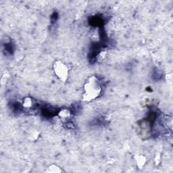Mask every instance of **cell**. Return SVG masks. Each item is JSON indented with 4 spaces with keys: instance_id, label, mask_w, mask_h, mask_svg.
<instances>
[{
    "instance_id": "1",
    "label": "cell",
    "mask_w": 173,
    "mask_h": 173,
    "mask_svg": "<svg viewBox=\"0 0 173 173\" xmlns=\"http://www.w3.org/2000/svg\"><path fill=\"white\" fill-rule=\"evenodd\" d=\"M102 91L99 79L95 76H91L84 85L83 100L85 102H91L98 98Z\"/></svg>"
},
{
    "instance_id": "2",
    "label": "cell",
    "mask_w": 173,
    "mask_h": 173,
    "mask_svg": "<svg viewBox=\"0 0 173 173\" xmlns=\"http://www.w3.org/2000/svg\"><path fill=\"white\" fill-rule=\"evenodd\" d=\"M53 67L56 77L63 82L66 81L69 77V69L65 63L61 60H57L54 62Z\"/></svg>"
},
{
    "instance_id": "3",
    "label": "cell",
    "mask_w": 173,
    "mask_h": 173,
    "mask_svg": "<svg viewBox=\"0 0 173 173\" xmlns=\"http://www.w3.org/2000/svg\"><path fill=\"white\" fill-rule=\"evenodd\" d=\"M139 135L143 139H147L150 135L151 125V122L148 119L142 120L139 125Z\"/></svg>"
},
{
    "instance_id": "4",
    "label": "cell",
    "mask_w": 173,
    "mask_h": 173,
    "mask_svg": "<svg viewBox=\"0 0 173 173\" xmlns=\"http://www.w3.org/2000/svg\"><path fill=\"white\" fill-rule=\"evenodd\" d=\"M135 160L136 162V164L139 168H143L145 166L147 163V158L145 155L139 154L135 157Z\"/></svg>"
},
{
    "instance_id": "5",
    "label": "cell",
    "mask_w": 173,
    "mask_h": 173,
    "mask_svg": "<svg viewBox=\"0 0 173 173\" xmlns=\"http://www.w3.org/2000/svg\"><path fill=\"white\" fill-rule=\"evenodd\" d=\"M71 112L69 109L67 108H62L59 110L58 115L60 118L62 120H67L71 116Z\"/></svg>"
},
{
    "instance_id": "6",
    "label": "cell",
    "mask_w": 173,
    "mask_h": 173,
    "mask_svg": "<svg viewBox=\"0 0 173 173\" xmlns=\"http://www.w3.org/2000/svg\"><path fill=\"white\" fill-rule=\"evenodd\" d=\"M35 102L33 99L31 98H25L23 101V108H24L25 109H32L35 107Z\"/></svg>"
},
{
    "instance_id": "7",
    "label": "cell",
    "mask_w": 173,
    "mask_h": 173,
    "mask_svg": "<svg viewBox=\"0 0 173 173\" xmlns=\"http://www.w3.org/2000/svg\"><path fill=\"white\" fill-rule=\"evenodd\" d=\"M46 172H52V173H59V172H62L63 170L61 169L60 167L58 166L56 164H53V165L50 166L48 168V169L45 171Z\"/></svg>"
},
{
    "instance_id": "8",
    "label": "cell",
    "mask_w": 173,
    "mask_h": 173,
    "mask_svg": "<svg viewBox=\"0 0 173 173\" xmlns=\"http://www.w3.org/2000/svg\"><path fill=\"white\" fill-rule=\"evenodd\" d=\"M39 131L37 129L31 130L28 134V138L32 141H35L39 137Z\"/></svg>"
},
{
    "instance_id": "9",
    "label": "cell",
    "mask_w": 173,
    "mask_h": 173,
    "mask_svg": "<svg viewBox=\"0 0 173 173\" xmlns=\"http://www.w3.org/2000/svg\"><path fill=\"white\" fill-rule=\"evenodd\" d=\"M160 161V156L156 155L155 157V164H158Z\"/></svg>"
}]
</instances>
